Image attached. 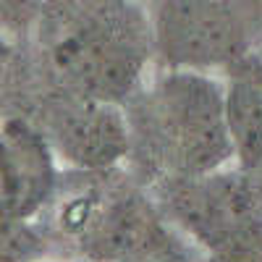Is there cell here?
Returning <instances> with one entry per match:
<instances>
[{"mask_svg":"<svg viewBox=\"0 0 262 262\" xmlns=\"http://www.w3.org/2000/svg\"><path fill=\"white\" fill-rule=\"evenodd\" d=\"M123 111L131 134L126 165L147 186L236 165L223 79L207 71L165 69L149 76Z\"/></svg>","mask_w":262,"mask_h":262,"instance_id":"6da1fadb","label":"cell"},{"mask_svg":"<svg viewBox=\"0 0 262 262\" xmlns=\"http://www.w3.org/2000/svg\"><path fill=\"white\" fill-rule=\"evenodd\" d=\"M50 254V242L39 223L11 221L0 215V262H42Z\"/></svg>","mask_w":262,"mask_h":262,"instance_id":"9c48e42d","label":"cell"},{"mask_svg":"<svg viewBox=\"0 0 262 262\" xmlns=\"http://www.w3.org/2000/svg\"><path fill=\"white\" fill-rule=\"evenodd\" d=\"M42 262H74V259H66V257H55V254H50V257H45Z\"/></svg>","mask_w":262,"mask_h":262,"instance_id":"7c38bea8","label":"cell"},{"mask_svg":"<svg viewBox=\"0 0 262 262\" xmlns=\"http://www.w3.org/2000/svg\"><path fill=\"white\" fill-rule=\"evenodd\" d=\"M27 97L13 100L0 116L32 121L48 139L63 170H111L128 163L131 134L123 105L79 97L37 79Z\"/></svg>","mask_w":262,"mask_h":262,"instance_id":"5b68a950","label":"cell"},{"mask_svg":"<svg viewBox=\"0 0 262 262\" xmlns=\"http://www.w3.org/2000/svg\"><path fill=\"white\" fill-rule=\"evenodd\" d=\"M149 21L165 69L212 74L249 55L262 0H158Z\"/></svg>","mask_w":262,"mask_h":262,"instance_id":"8992f818","label":"cell"},{"mask_svg":"<svg viewBox=\"0 0 262 262\" xmlns=\"http://www.w3.org/2000/svg\"><path fill=\"white\" fill-rule=\"evenodd\" d=\"M37 223L53 254L74 262H137L184 242L128 165L63 170Z\"/></svg>","mask_w":262,"mask_h":262,"instance_id":"7a4b0ae2","label":"cell"},{"mask_svg":"<svg viewBox=\"0 0 262 262\" xmlns=\"http://www.w3.org/2000/svg\"><path fill=\"white\" fill-rule=\"evenodd\" d=\"M155 58L149 16L131 0H86L45 45L39 79L79 97L126 105Z\"/></svg>","mask_w":262,"mask_h":262,"instance_id":"3957f363","label":"cell"},{"mask_svg":"<svg viewBox=\"0 0 262 262\" xmlns=\"http://www.w3.org/2000/svg\"><path fill=\"white\" fill-rule=\"evenodd\" d=\"M226 118L236 152V168H262V55L249 53L226 69Z\"/></svg>","mask_w":262,"mask_h":262,"instance_id":"ba28073f","label":"cell"},{"mask_svg":"<svg viewBox=\"0 0 262 262\" xmlns=\"http://www.w3.org/2000/svg\"><path fill=\"white\" fill-rule=\"evenodd\" d=\"M165 221L207 262H221L262 231V191L252 173L223 168L149 186Z\"/></svg>","mask_w":262,"mask_h":262,"instance_id":"277c9868","label":"cell"},{"mask_svg":"<svg viewBox=\"0 0 262 262\" xmlns=\"http://www.w3.org/2000/svg\"><path fill=\"white\" fill-rule=\"evenodd\" d=\"M137 262H207V259L196 252L189 242H179L176 247H170L165 252H158L152 257H144V259H137Z\"/></svg>","mask_w":262,"mask_h":262,"instance_id":"30bf717a","label":"cell"},{"mask_svg":"<svg viewBox=\"0 0 262 262\" xmlns=\"http://www.w3.org/2000/svg\"><path fill=\"white\" fill-rule=\"evenodd\" d=\"M221 262H262V231L252 238L249 244H244L238 252H233L231 257H226Z\"/></svg>","mask_w":262,"mask_h":262,"instance_id":"8fae6325","label":"cell"},{"mask_svg":"<svg viewBox=\"0 0 262 262\" xmlns=\"http://www.w3.org/2000/svg\"><path fill=\"white\" fill-rule=\"evenodd\" d=\"M63 168L42 131L21 116H0V215L37 223L53 202Z\"/></svg>","mask_w":262,"mask_h":262,"instance_id":"52a82bcc","label":"cell"}]
</instances>
